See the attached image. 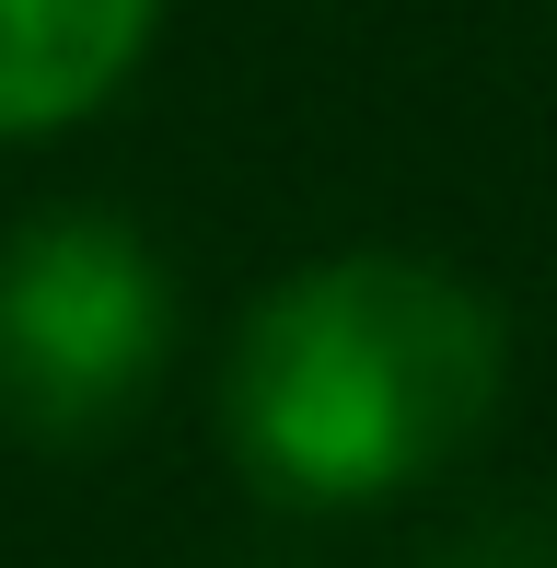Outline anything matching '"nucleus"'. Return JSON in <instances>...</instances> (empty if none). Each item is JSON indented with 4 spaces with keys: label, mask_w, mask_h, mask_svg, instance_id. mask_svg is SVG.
<instances>
[{
    "label": "nucleus",
    "mask_w": 557,
    "mask_h": 568,
    "mask_svg": "<svg viewBox=\"0 0 557 568\" xmlns=\"http://www.w3.org/2000/svg\"><path fill=\"white\" fill-rule=\"evenodd\" d=\"M233 453L278 499H384L442 476L499 406V314L429 255H325L233 337Z\"/></svg>",
    "instance_id": "nucleus-1"
},
{
    "label": "nucleus",
    "mask_w": 557,
    "mask_h": 568,
    "mask_svg": "<svg viewBox=\"0 0 557 568\" xmlns=\"http://www.w3.org/2000/svg\"><path fill=\"white\" fill-rule=\"evenodd\" d=\"M174 302L129 221H23L0 244V429L23 442H93L163 372Z\"/></svg>",
    "instance_id": "nucleus-2"
},
{
    "label": "nucleus",
    "mask_w": 557,
    "mask_h": 568,
    "mask_svg": "<svg viewBox=\"0 0 557 568\" xmlns=\"http://www.w3.org/2000/svg\"><path fill=\"white\" fill-rule=\"evenodd\" d=\"M163 0H0V140L93 116L140 70Z\"/></svg>",
    "instance_id": "nucleus-3"
}]
</instances>
